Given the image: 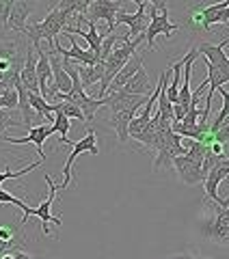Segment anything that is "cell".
Returning <instances> with one entry per match:
<instances>
[{"instance_id": "obj_1", "label": "cell", "mask_w": 229, "mask_h": 259, "mask_svg": "<svg viewBox=\"0 0 229 259\" xmlns=\"http://www.w3.org/2000/svg\"><path fill=\"white\" fill-rule=\"evenodd\" d=\"M28 44L22 39H0V82L15 87L26 65Z\"/></svg>"}, {"instance_id": "obj_2", "label": "cell", "mask_w": 229, "mask_h": 259, "mask_svg": "<svg viewBox=\"0 0 229 259\" xmlns=\"http://www.w3.org/2000/svg\"><path fill=\"white\" fill-rule=\"evenodd\" d=\"M67 22H69V15L67 13H63L59 9H50L42 22L28 24L26 30H24V37H26L28 41L32 44V48L42 46V39H48L50 46L54 48V46H59V41H56V35L65 30Z\"/></svg>"}, {"instance_id": "obj_3", "label": "cell", "mask_w": 229, "mask_h": 259, "mask_svg": "<svg viewBox=\"0 0 229 259\" xmlns=\"http://www.w3.org/2000/svg\"><path fill=\"white\" fill-rule=\"evenodd\" d=\"M210 201V199H208ZM212 212L201 223V236L216 246H229V205H218L210 201Z\"/></svg>"}, {"instance_id": "obj_4", "label": "cell", "mask_w": 229, "mask_h": 259, "mask_svg": "<svg viewBox=\"0 0 229 259\" xmlns=\"http://www.w3.org/2000/svg\"><path fill=\"white\" fill-rule=\"evenodd\" d=\"M46 184H48V188H50V194L42 201V205L39 207H24L22 212H24V216H22V223H28V218L30 216H37L39 221H42V231L46 233V236H50V227H48V223H54L56 227L61 225V218H56V216H52V203H54V199H56V192H61V188L54 184V180L50 175H46Z\"/></svg>"}, {"instance_id": "obj_5", "label": "cell", "mask_w": 229, "mask_h": 259, "mask_svg": "<svg viewBox=\"0 0 229 259\" xmlns=\"http://www.w3.org/2000/svg\"><path fill=\"white\" fill-rule=\"evenodd\" d=\"M80 153H91V156H97V153H100V149H97V136H95L93 130H89V134L85 136L83 141L73 143V149H71V153L67 156V162H65V166H63V175H61V184H59L61 190L69 188V184L73 180L71 166H73V160H76Z\"/></svg>"}, {"instance_id": "obj_6", "label": "cell", "mask_w": 229, "mask_h": 259, "mask_svg": "<svg viewBox=\"0 0 229 259\" xmlns=\"http://www.w3.org/2000/svg\"><path fill=\"white\" fill-rule=\"evenodd\" d=\"M119 11H124L119 0H95V3H91V7H89L85 18L89 22H95V24H97V20H104L106 24H108V26H106V32L112 35V30L117 28Z\"/></svg>"}, {"instance_id": "obj_7", "label": "cell", "mask_w": 229, "mask_h": 259, "mask_svg": "<svg viewBox=\"0 0 229 259\" xmlns=\"http://www.w3.org/2000/svg\"><path fill=\"white\" fill-rule=\"evenodd\" d=\"M173 166L179 175V180L188 186H195V184H203L206 182V173H203V162L201 160H195L190 158L188 153L184 156H177L173 160Z\"/></svg>"}, {"instance_id": "obj_8", "label": "cell", "mask_w": 229, "mask_h": 259, "mask_svg": "<svg viewBox=\"0 0 229 259\" xmlns=\"http://www.w3.org/2000/svg\"><path fill=\"white\" fill-rule=\"evenodd\" d=\"M149 13H147V5L145 7H138L136 13H126V11H119L117 15V26H121V24H126V26H130L128 30V41H132V39L141 37L147 32V28H149Z\"/></svg>"}, {"instance_id": "obj_9", "label": "cell", "mask_w": 229, "mask_h": 259, "mask_svg": "<svg viewBox=\"0 0 229 259\" xmlns=\"http://www.w3.org/2000/svg\"><path fill=\"white\" fill-rule=\"evenodd\" d=\"M225 177H229V158L220 160L218 164H216V166L208 173L206 182H203V188H206V199L214 201V203L223 205V207H225V205H229V201L218 197V186H220V182H223Z\"/></svg>"}, {"instance_id": "obj_10", "label": "cell", "mask_w": 229, "mask_h": 259, "mask_svg": "<svg viewBox=\"0 0 229 259\" xmlns=\"http://www.w3.org/2000/svg\"><path fill=\"white\" fill-rule=\"evenodd\" d=\"M52 134H56V130L52 123H42V125H37V127H30V132L26 136H22V139H11V136H3V141L7 143H13V145H24V143H32L35 145V149L39 153V158L46 160V151H44V145L46 141L50 139Z\"/></svg>"}, {"instance_id": "obj_11", "label": "cell", "mask_w": 229, "mask_h": 259, "mask_svg": "<svg viewBox=\"0 0 229 259\" xmlns=\"http://www.w3.org/2000/svg\"><path fill=\"white\" fill-rule=\"evenodd\" d=\"M50 63H52V84H50V93H48V95L56 97L59 93H69L73 82H71L69 74L63 67V56L52 50L50 52Z\"/></svg>"}, {"instance_id": "obj_12", "label": "cell", "mask_w": 229, "mask_h": 259, "mask_svg": "<svg viewBox=\"0 0 229 259\" xmlns=\"http://www.w3.org/2000/svg\"><path fill=\"white\" fill-rule=\"evenodd\" d=\"M177 28H179L177 24H173V22L169 20V13H156V15H151L149 28H147V32H145V35H147V48L154 50V48H156V37L158 35H165L169 39Z\"/></svg>"}, {"instance_id": "obj_13", "label": "cell", "mask_w": 229, "mask_h": 259, "mask_svg": "<svg viewBox=\"0 0 229 259\" xmlns=\"http://www.w3.org/2000/svg\"><path fill=\"white\" fill-rule=\"evenodd\" d=\"M227 44H229V39H223L220 44H208V41H201V44L197 46V50H199V54H201L208 63L216 65V67L229 69V59H227V54H225Z\"/></svg>"}, {"instance_id": "obj_14", "label": "cell", "mask_w": 229, "mask_h": 259, "mask_svg": "<svg viewBox=\"0 0 229 259\" xmlns=\"http://www.w3.org/2000/svg\"><path fill=\"white\" fill-rule=\"evenodd\" d=\"M32 7H35V0H18V3L13 5V9H11V18H9V24H7V28L13 30V32H20V35H24V30H26V20H28V15L35 11Z\"/></svg>"}, {"instance_id": "obj_15", "label": "cell", "mask_w": 229, "mask_h": 259, "mask_svg": "<svg viewBox=\"0 0 229 259\" xmlns=\"http://www.w3.org/2000/svg\"><path fill=\"white\" fill-rule=\"evenodd\" d=\"M37 50V78H39V91L42 95L50 93V84H52V63H50V54H48L42 46L35 48Z\"/></svg>"}, {"instance_id": "obj_16", "label": "cell", "mask_w": 229, "mask_h": 259, "mask_svg": "<svg viewBox=\"0 0 229 259\" xmlns=\"http://www.w3.org/2000/svg\"><path fill=\"white\" fill-rule=\"evenodd\" d=\"M69 44H71L69 50H63L61 46H54L52 50H54L56 54H61L63 59H73V61H78V65H97V63H100V56H97L95 52H91V50H85V48H80V46L71 39V35H69Z\"/></svg>"}, {"instance_id": "obj_17", "label": "cell", "mask_w": 229, "mask_h": 259, "mask_svg": "<svg viewBox=\"0 0 229 259\" xmlns=\"http://www.w3.org/2000/svg\"><path fill=\"white\" fill-rule=\"evenodd\" d=\"M110 117H108V123L114 127V132H117V139L119 143H128L130 139V123H132V119L136 117L134 110H108Z\"/></svg>"}, {"instance_id": "obj_18", "label": "cell", "mask_w": 229, "mask_h": 259, "mask_svg": "<svg viewBox=\"0 0 229 259\" xmlns=\"http://www.w3.org/2000/svg\"><path fill=\"white\" fill-rule=\"evenodd\" d=\"M141 67H143V56H141V54H134L132 59L126 63V67L117 74V78L112 80V84L108 87V93H114V91H119V89H124V87L128 84V80H132L134 74H136V71L141 69Z\"/></svg>"}, {"instance_id": "obj_19", "label": "cell", "mask_w": 229, "mask_h": 259, "mask_svg": "<svg viewBox=\"0 0 229 259\" xmlns=\"http://www.w3.org/2000/svg\"><path fill=\"white\" fill-rule=\"evenodd\" d=\"M35 48H30L28 50V56H26V65H24L22 69V76L20 80L24 82V87L28 89V91H39V78H37V59H35ZM42 93V91H39Z\"/></svg>"}, {"instance_id": "obj_20", "label": "cell", "mask_w": 229, "mask_h": 259, "mask_svg": "<svg viewBox=\"0 0 229 259\" xmlns=\"http://www.w3.org/2000/svg\"><path fill=\"white\" fill-rule=\"evenodd\" d=\"M119 91H126V93H132V95H151L156 89H151L149 76H147V71L141 67L134 74V78L128 80V84L124 89H119Z\"/></svg>"}, {"instance_id": "obj_21", "label": "cell", "mask_w": 229, "mask_h": 259, "mask_svg": "<svg viewBox=\"0 0 229 259\" xmlns=\"http://www.w3.org/2000/svg\"><path fill=\"white\" fill-rule=\"evenodd\" d=\"M78 71H80V78H83L85 89L93 87L104 80V61H100L97 65H78Z\"/></svg>"}, {"instance_id": "obj_22", "label": "cell", "mask_w": 229, "mask_h": 259, "mask_svg": "<svg viewBox=\"0 0 229 259\" xmlns=\"http://www.w3.org/2000/svg\"><path fill=\"white\" fill-rule=\"evenodd\" d=\"M18 106H20V95H18V89L11 87V84L0 82V108L15 110Z\"/></svg>"}, {"instance_id": "obj_23", "label": "cell", "mask_w": 229, "mask_h": 259, "mask_svg": "<svg viewBox=\"0 0 229 259\" xmlns=\"http://www.w3.org/2000/svg\"><path fill=\"white\" fill-rule=\"evenodd\" d=\"M28 100H30V106L37 110V115L42 117V119H48V117L54 115V104L46 102V97L39 93V91H30L28 93Z\"/></svg>"}, {"instance_id": "obj_24", "label": "cell", "mask_w": 229, "mask_h": 259, "mask_svg": "<svg viewBox=\"0 0 229 259\" xmlns=\"http://www.w3.org/2000/svg\"><path fill=\"white\" fill-rule=\"evenodd\" d=\"M52 125H54V130H56V134L61 136V143H63V145H69V147H73V143L67 139V132H69V127H71V119H69V117H65L63 112H54Z\"/></svg>"}, {"instance_id": "obj_25", "label": "cell", "mask_w": 229, "mask_h": 259, "mask_svg": "<svg viewBox=\"0 0 229 259\" xmlns=\"http://www.w3.org/2000/svg\"><path fill=\"white\" fill-rule=\"evenodd\" d=\"M54 112H63L65 117L78 119L80 123H87V117H85L83 108L76 106V104H71V102H56V104H54Z\"/></svg>"}, {"instance_id": "obj_26", "label": "cell", "mask_w": 229, "mask_h": 259, "mask_svg": "<svg viewBox=\"0 0 229 259\" xmlns=\"http://www.w3.org/2000/svg\"><path fill=\"white\" fill-rule=\"evenodd\" d=\"M218 91H220V95H223V108H220V112H218V115H216V119H214V123H212L210 125V132H216V130L220 127V125H223L225 123V121L229 119V91H225V89L223 87H220L218 89Z\"/></svg>"}, {"instance_id": "obj_27", "label": "cell", "mask_w": 229, "mask_h": 259, "mask_svg": "<svg viewBox=\"0 0 229 259\" xmlns=\"http://www.w3.org/2000/svg\"><path fill=\"white\" fill-rule=\"evenodd\" d=\"M0 240L5 242H13V244H22V238H20V231L15 225H0Z\"/></svg>"}, {"instance_id": "obj_28", "label": "cell", "mask_w": 229, "mask_h": 259, "mask_svg": "<svg viewBox=\"0 0 229 259\" xmlns=\"http://www.w3.org/2000/svg\"><path fill=\"white\" fill-rule=\"evenodd\" d=\"M44 160H37V162H30L28 166H24V168H20V171H5V173H0V186H3L7 180H15V177H22V175H26V173H30V171H35V168L42 164Z\"/></svg>"}, {"instance_id": "obj_29", "label": "cell", "mask_w": 229, "mask_h": 259, "mask_svg": "<svg viewBox=\"0 0 229 259\" xmlns=\"http://www.w3.org/2000/svg\"><path fill=\"white\" fill-rule=\"evenodd\" d=\"M13 125V127H18V125H24L22 121H15L13 119V112L11 110H7V108H0V139L5 136V130Z\"/></svg>"}, {"instance_id": "obj_30", "label": "cell", "mask_w": 229, "mask_h": 259, "mask_svg": "<svg viewBox=\"0 0 229 259\" xmlns=\"http://www.w3.org/2000/svg\"><path fill=\"white\" fill-rule=\"evenodd\" d=\"M15 3H18V0H0V26L7 28L9 18H11V9H13Z\"/></svg>"}, {"instance_id": "obj_31", "label": "cell", "mask_w": 229, "mask_h": 259, "mask_svg": "<svg viewBox=\"0 0 229 259\" xmlns=\"http://www.w3.org/2000/svg\"><path fill=\"white\" fill-rule=\"evenodd\" d=\"M0 203H11V205H18L20 209H24V207L28 205V203H26V201H24V199L13 197L11 192H7V190H3V188H0Z\"/></svg>"}, {"instance_id": "obj_32", "label": "cell", "mask_w": 229, "mask_h": 259, "mask_svg": "<svg viewBox=\"0 0 229 259\" xmlns=\"http://www.w3.org/2000/svg\"><path fill=\"white\" fill-rule=\"evenodd\" d=\"M136 3V7H145V5H151L158 13H169V7H167V0H132Z\"/></svg>"}, {"instance_id": "obj_33", "label": "cell", "mask_w": 229, "mask_h": 259, "mask_svg": "<svg viewBox=\"0 0 229 259\" xmlns=\"http://www.w3.org/2000/svg\"><path fill=\"white\" fill-rule=\"evenodd\" d=\"M214 134V143H220V145H229V119L225 121L223 125H220L216 132H212Z\"/></svg>"}, {"instance_id": "obj_34", "label": "cell", "mask_w": 229, "mask_h": 259, "mask_svg": "<svg viewBox=\"0 0 229 259\" xmlns=\"http://www.w3.org/2000/svg\"><path fill=\"white\" fill-rule=\"evenodd\" d=\"M15 248H20V246H18V244H13V242H5V240H0V257H5V255L13 253Z\"/></svg>"}, {"instance_id": "obj_35", "label": "cell", "mask_w": 229, "mask_h": 259, "mask_svg": "<svg viewBox=\"0 0 229 259\" xmlns=\"http://www.w3.org/2000/svg\"><path fill=\"white\" fill-rule=\"evenodd\" d=\"M167 259H208V257H201V255H193V253H179V255H171Z\"/></svg>"}, {"instance_id": "obj_36", "label": "cell", "mask_w": 229, "mask_h": 259, "mask_svg": "<svg viewBox=\"0 0 229 259\" xmlns=\"http://www.w3.org/2000/svg\"><path fill=\"white\" fill-rule=\"evenodd\" d=\"M13 257H15V259H35V257H32V255H28V253H24V250H22V248H15V250H13Z\"/></svg>"}, {"instance_id": "obj_37", "label": "cell", "mask_w": 229, "mask_h": 259, "mask_svg": "<svg viewBox=\"0 0 229 259\" xmlns=\"http://www.w3.org/2000/svg\"><path fill=\"white\" fill-rule=\"evenodd\" d=\"M218 24H223V26H227V24H229V9H225L223 13H220V18H218Z\"/></svg>"}, {"instance_id": "obj_38", "label": "cell", "mask_w": 229, "mask_h": 259, "mask_svg": "<svg viewBox=\"0 0 229 259\" xmlns=\"http://www.w3.org/2000/svg\"><path fill=\"white\" fill-rule=\"evenodd\" d=\"M56 5H59V0H50V9H54Z\"/></svg>"}, {"instance_id": "obj_39", "label": "cell", "mask_w": 229, "mask_h": 259, "mask_svg": "<svg viewBox=\"0 0 229 259\" xmlns=\"http://www.w3.org/2000/svg\"><path fill=\"white\" fill-rule=\"evenodd\" d=\"M3 259H15V257H13V253H9V255H5Z\"/></svg>"}, {"instance_id": "obj_40", "label": "cell", "mask_w": 229, "mask_h": 259, "mask_svg": "<svg viewBox=\"0 0 229 259\" xmlns=\"http://www.w3.org/2000/svg\"><path fill=\"white\" fill-rule=\"evenodd\" d=\"M227 201H229V197H227Z\"/></svg>"}, {"instance_id": "obj_41", "label": "cell", "mask_w": 229, "mask_h": 259, "mask_svg": "<svg viewBox=\"0 0 229 259\" xmlns=\"http://www.w3.org/2000/svg\"><path fill=\"white\" fill-rule=\"evenodd\" d=\"M0 259H3V257H0Z\"/></svg>"}]
</instances>
